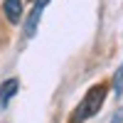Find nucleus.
<instances>
[{"instance_id":"nucleus-6","label":"nucleus","mask_w":123,"mask_h":123,"mask_svg":"<svg viewBox=\"0 0 123 123\" xmlns=\"http://www.w3.org/2000/svg\"><path fill=\"white\" fill-rule=\"evenodd\" d=\"M47 3H49V0H37V7H44Z\"/></svg>"},{"instance_id":"nucleus-4","label":"nucleus","mask_w":123,"mask_h":123,"mask_svg":"<svg viewBox=\"0 0 123 123\" xmlns=\"http://www.w3.org/2000/svg\"><path fill=\"white\" fill-rule=\"evenodd\" d=\"M39 17H42V7H37V5H35V7H32V12H30L27 20H25V37H35Z\"/></svg>"},{"instance_id":"nucleus-3","label":"nucleus","mask_w":123,"mask_h":123,"mask_svg":"<svg viewBox=\"0 0 123 123\" xmlns=\"http://www.w3.org/2000/svg\"><path fill=\"white\" fill-rule=\"evenodd\" d=\"M3 10H5L10 22H20V20H22V3H20V0H5Z\"/></svg>"},{"instance_id":"nucleus-5","label":"nucleus","mask_w":123,"mask_h":123,"mask_svg":"<svg viewBox=\"0 0 123 123\" xmlns=\"http://www.w3.org/2000/svg\"><path fill=\"white\" fill-rule=\"evenodd\" d=\"M113 91H116V96H121V94H123V64H121V69L116 71V79H113Z\"/></svg>"},{"instance_id":"nucleus-2","label":"nucleus","mask_w":123,"mask_h":123,"mask_svg":"<svg viewBox=\"0 0 123 123\" xmlns=\"http://www.w3.org/2000/svg\"><path fill=\"white\" fill-rule=\"evenodd\" d=\"M17 86H20L17 79H7V81H3V84H0V104H3V106H7L10 98L17 94Z\"/></svg>"},{"instance_id":"nucleus-1","label":"nucleus","mask_w":123,"mask_h":123,"mask_svg":"<svg viewBox=\"0 0 123 123\" xmlns=\"http://www.w3.org/2000/svg\"><path fill=\"white\" fill-rule=\"evenodd\" d=\"M106 94H108V86H106V84L91 86L89 94L84 96V101H81L79 108H76L74 121L79 123V121H86V118H91V116H96L98 111H101V106H104V101H106Z\"/></svg>"}]
</instances>
